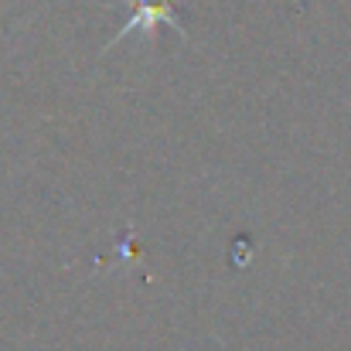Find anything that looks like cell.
I'll list each match as a JSON object with an SVG mask.
<instances>
[{"label": "cell", "instance_id": "cell-1", "mask_svg": "<svg viewBox=\"0 0 351 351\" xmlns=\"http://www.w3.org/2000/svg\"><path fill=\"white\" fill-rule=\"evenodd\" d=\"M157 24H171V27H178L181 31V24H178V17H174V0H133V17L126 21V27L119 31L113 41L119 38H126L130 31H154Z\"/></svg>", "mask_w": 351, "mask_h": 351}]
</instances>
